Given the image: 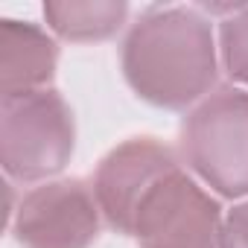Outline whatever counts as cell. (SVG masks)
Returning <instances> with one entry per match:
<instances>
[{"label":"cell","mask_w":248,"mask_h":248,"mask_svg":"<svg viewBox=\"0 0 248 248\" xmlns=\"http://www.w3.org/2000/svg\"><path fill=\"white\" fill-rule=\"evenodd\" d=\"M59 47L30 21H0V85L3 96L44 91L56 76Z\"/></svg>","instance_id":"7"},{"label":"cell","mask_w":248,"mask_h":248,"mask_svg":"<svg viewBox=\"0 0 248 248\" xmlns=\"http://www.w3.org/2000/svg\"><path fill=\"white\" fill-rule=\"evenodd\" d=\"M219 50L228 76L248 88V6L245 3L219 24Z\"/></svg>","instance_id":"9"},{"label":"cell","mask_w":248,"mask_h":248,"mask_svg":"<svg viewBox=\"0 0 248 248\" xmlns=\"http://www.w3.org/2000/svg\"><path fill=\"white\" fill-rule=\"evenodd\" d=\"M181 155L219 196H248V91L219 88L181 123Z\"/></svg>","instance_id":"2"},{"label":"cell","mask_w":248,"mask_h":248,"mask_svg":"<svg viewBox=\"0 0 248 248\" xmlns=\"http://www.w3.org/2000/svg\"><path fill=\"white\" fill-rule=\"evenodd\" d=\"M50 30L64 41H105L129 18L123 0H50L44 3Z\"/></svg>","instance_id":"8"},{"label":"cell","mask_w":248,"mask_h":248,"mask_svg":"<svg viewBox=\"0 0 248 248\" xmlns=\"http://www.w3.org/2000/svg\"><path fill=\"white\" fill-rule=\"evenodd\" d=\"M99 202L82 178L47 181L15 207L12 233L24 248H91L99 236Z\"/></svg>","instance_id":"5"},{"label":"cell","mask_w":248,"mask_h":248,"mask_svg":"<svg viewBox=\"0 0 248 248\" xmlns=\"http://www.w3.org/2000/svg\"><path fill=\"white\" fill-rule=\"evenodd\" d=\"M120 64L143 102L181 111L210 93L216 82L213 27L193 6L146 9L123 41Z\"/></svg>","instance_id":"1"},{"label":"cell","mask_w":248,"mask_h":248,"mask_svg":"<svg viewBox=\"0 0 248 248\" xmlns=\"http://www.w3.org/2000/svg\"><path fill=\"white\" fill-rule=\"evenodd\" d=\"M175 170H181L175 152L155 138H132L111 149L99 161L91 184L105 222L132 236L140 204Z\"/></svg>","instance_id":"6"},{"label":"cell","mask_w":248,"mask_h":248,"mask_svg":"<svg viewBox=\"0 0 248 248\" xmlns=\"http://www.w3.org/2000/svg\"><path fill=\"white\" fill-rule=\"evenodd\" d=\"M219 248H248V202L233 204V210L225 216Z\"/></svg>","instance_id":"10"},{"label":"cell","mask_w":248,"mask_h":248,"mask_svg":"<svg viewBox=\"0 0 248 248\" xmlns=\"http://www.w3.org/2000/svg\"><path fill=\"white\" fill-rule=\"evenodd\" d=\"M76 126L64 96L53 88L3 96L0 102V161L15 181L59 175L73 155Z\"/></svg>","instance_id":"3"},{"label":"cell","mask_w":248,"mask_h":248,"mask_svg":"<svg viewBox=\"0 0 248 248\" xmlns=\"http://www.w3.org/2000/svg\"><path fill=\"white\" fill-rule=\"evenodd\" d=\"M222 222L219 202L175 170L140 204L132 236L140 248H219Z\"/></svg>","instance_id":"4"}]
</instances>
